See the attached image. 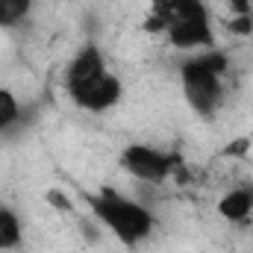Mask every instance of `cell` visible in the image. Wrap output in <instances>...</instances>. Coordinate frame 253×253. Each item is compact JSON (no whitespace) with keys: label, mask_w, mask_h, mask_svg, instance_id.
<instances>
[{"label":"cell","mask_w":253,"mask_h":253,"mask_svg":"<svg viewBox=\"0 0 253 253\" xmlns=\"http://www.w3.org/2000/svg\"><path fill=\"white\" fill-rule=\"evenodd\" d=\"M165 39H168V44L177 47V50H191V53L212 50V47H215V30H212V15H209V9L191 12L186 18L168 24Z\"/></svg>","instance_id":"obj_5"},{"label":"cell","mask_w":253,"mask_h":253,"mask_svg":"<svg viewBox=\"0 0 253 253\" xmlns=\"http://www.w3.org/2000/svg\"><path fill=\"white\" fill-rule=\"evenodd\" d=\"M230 30H233L236 36H251L253 33V18L251 15H236V21L230 24Z\"/></svg>","instance_id":"obj_12"},{"label":"cell","mask_w":253,"mask_h":253,"mask_svg":"<svg viewBox=\"0 0 253 253\" xmlns=\"http://www.w3.org/2000/svg\"><path fill=\"white\" fill-rule=\"evenodd\" d=\"M121 168L138 183L159 186V183H165L168 177L177 174L180 159L168 150L153 147V144H126L121 150Z\"/></svg>","instance_id":"obj_3"},{"label":"cell","mask_w":253,"mask_h":253,"mask_svg":"<svg viewBox=\"0 0 253 253\" xmlns=\"http://www.w3.org/2000/svg\"><path fill=\"white\" fill-rule=\"evenodd\" d=\"M227 56L221 50H200L180 65L183 94L189 100L191 112L200 118H215L224 103V77H227Z\"/></svg>","instance_id":"obj_2"},{"label":"cell","mask_w":253,"mask_h":253,"mask_svg":"<svg viewBox=\"0 0 253 253\" xmlns=\"http://www.w3.org/2000/svg\"><path fill=\"white\" fill-rule=\"evenodd\" d=\"M85 203H88L94 221L100 227H106L126 248L141 245L156 227V215L144 203L129 200L115 189H100L94 194H85Z\"/></svg>","instance_id":"obj_1"},{"label":"cell","mask_w":253,"mask_h":253,"mask_svg":"<svg viewBox=\"0 0 253 253\" xmlns=\"http://www.w3.org/2000/svg\"><path fill=\"white\" fill-rule=\"evenodd\" d=\"M21 118H24V103L18 100L15 91L0 85V135L12 132L15 126L21 124Z\"/></svg>","instance_id":"obj_10"},{"label":"cell","mask_w":253,"mask_h":253,"mask_svg":"<svg viewBox=\"0 0 253 253\" xmlns=\"http://www.w3.org/2000/svg\"><path fill=\"white\" fill-rule=\"evenodd\" d=\"M200 9H206L203 0H150V15H147V21H144V30L165 36L168 24L186 18L191 12H200Z\"/></svg>","instance_id":"obj_6"},{"label":"cell","mask_w":253,"mask_h":253,"mask_svg":"<svg viewBox=\"0 0 253 253\" xmlns=\"http://www.w3.org/2000/svg\"><path fill=\"white\" fill-rule=\"evenodd\" d=\"M24 242V224L21 215L9 206H0V253L3 251H15Z\"/></svg>","instance_id":"obj_9"},{"label":"cell","mask_w":253,"mask_h":253,"mask_svg":"<svg viewBox=\"0 0 253 253\" xmlns=\"http://www.w3.org/2000/svg\"><path fill=\"white\" fill-rule=\"evenodd\" d=\"M71 103L83 112H91V115H103L109 109H115L124 97V83L118 80V74H112L109 68L91 80H83V83H74V85H65Z\"/></svg>","instance_id":"obj_4"},{"label":"cell","mask_w":253,"mask_h":253,"mask_svg":"<svg viewBox=\"0 0 253 253\" xmlns=\"http://www.w3.org/2000/svg\"><path fill=\"white\" fill-rule=\"evenodd\" d=\"M36 0H0V30H18L30 12H33Z\"/></svg>","instance_id":"obj_11"},{"label":"cell","mask_w":253,"mask_h":253,"mask_svg":"<svg viewBox=\"0 0 253 253\" xmlns=\"http://www.w3.org/2000/svg\"><path fill=\"white\" fill-rule=\"evenodd\" d=\"M218 215L230 224H245L253 215V183H242L218 200Z\"/></svg>","instance_id":"obj_8"},{"label":"cell","mask_w":253,"mask_h":253,"mask_svg":"<svg viewBox=\"0 0 253 253\" xmlns=\"http://www.w3.org/2000/svg\"><path fill=\"white\" fill-rule=\"evenodd\" d=\"M103 71H106V56H103V50L88 42V44H83V47L71 56V62L65 68V85L91 80V77H97V74H103Z\"/></svg>","instance_id":"obj_7"},{"label":"cell","mask_w":253,"mask_h":253,"mask_svg":"<svg viewBox=\"0 0 253 253\" xmlns=\"http://www.w3.org/2000/svg\"><path fill=\"white\" fill-rule=\"evenodd\" d=\"M230 9H233V15H251V0H230Z\"/></svg>","instance_id":"obj_13"}]
</instances>
